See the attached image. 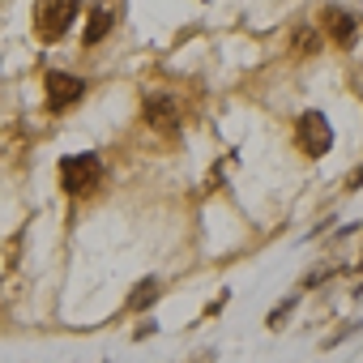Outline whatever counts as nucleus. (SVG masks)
Instances as JSON below:
<instances>
[{
	"label": "nucleus",
	"mask_w": 363,
	"mask_h": 363,
	"mask_svg": "<svg viewBox=\"0 0 363 363\" xmlns=\"http://www.w3.org/2000/svg\"><path fill=\"white\" fill-rule=\"evenodd\" d=\"M56 175H60V189H65L69 197H86V193H94V189L103 184V158L90 154V150L69 154V158H60Z\"/></svg>",
	"instance_id": "f257e3e1"
},
{
	"label": "nucleus",
	"mask_w": 363,
	"mask_h": 363,
	"mask_svg": "<svg viewBox=\"0 0 363 363\" xmlns=\"http://www.w3.org/2000/svg\"><path fill=\"white\" fill-rule=\"evenodd\" d=\"M77 9H82V0H39V9H35V35L43 43H60L73 30Z\"/></svg>",
	"instance_id": "f03ea898"
},
{
	"label": "nucleus",
	"mask_w": 363,
	"mask_h": 363,
	"mask_svg": "<svg viewBox=\"0 0 363 363\" xmlns=\"http://www.w3.org/2000/svg\"><path fill=\"white\" fill-rule=\"evenodd\" d=\"M43 94H48V111H69L86 99V82L77 73H65V69H52L43 77Z\"/></svg>",
	"instance_id": "7ed1b4c3"
},
{
	"label": "nucleus",
	"mask_w": 363,
	"mask_h": 363,
	"mask_svg": "<svg viewBox=\"0 0 363 363\" xmlns=\"http://www.w3.org/2000/svg\"><path fill=\"white\" fill-rule=\"evenodd\" d=\"M295 141H299V150H303L308 158H320V154H329V145H333V128H329V120H325L320 111H303L299 124H295Z\"/></svg>",
	"instance_id": "20e7f679"
},
{
	"label": "nucleus",
	"mask_w": 363,
	"mask_h": 363,
	"mask_svg": "<svg viewBox=\"0 0 363 363\" xmlns=\"http://www.w3.org/2000/svg\"><path fill=\"white\" fill-rule=\"evenodd\" d=\"M141 111H145V124H150V128H158V133H179V103H175V99L150 94Z\"/></svg>",
	"instance_id": "39448f33"
},
{
	"label": "nucleus",
	"mask_w": 363,
	"mask_h": 363,
	"mask_svg": "<svg viewBox=\"0 0 363 363\" xmlns=\"http://www.w3.org/2000/svg\"><path fill=\"white\" fill-rule=\"evenodd\" d=\"M325 30H329V39H333L337 48H350V43L359 39V22H354L346 9H325Z\"/></svg>",
	"instance_id": "423d86ee"
},
{
	"label": "nucleus",
	"mask_w": 363,
	"mask_h": 363,
	"mask_svg": "<svg viewBox=\"0 0 363 363\" xmlns=\"http://www.w3.org/2000/svg\"><path fill=\"white\" fill-rule=\"evenodd\" d=\"M111 26H116V13H111V9H94V13H90V22H86L82 43H86V48H99V43L111 35Z\"/></svg>",
	"instance_id": "0eeeda50"
},
{
	"label": "nucleus",
	"mask_w": 363,
	"mask_h": 363,
	"mask_svg": "<svg viewBox=\"0 0 363 363\" xmlns=\"http://www.w3.org/2000/svg\"><path fill=\"white\" fill-rule=\"evenodd\" d=\"M158 295H162V282H158V278H145V282H137V291L128 295V308H133V312H145Z\"/></svg>",
	"instance_id": "6e6552de"
},
{
	"label": "nucleus",
	"mask_w": 363,
	"mask_h": 363,
	"mask_svg": "<svg viewBox=\"0 0 363 363\" xmlns=\"http://www.w3.org/2000/svg\"><path fill=\"white\" fill-rule=\"evenodd\" d=\"M295 43H299V52H316V48H312V43H316V35H312V30H299V35H295Z\"/></svg>",
	"instance_id": "1a4fd4ad"
}]
</instances>
